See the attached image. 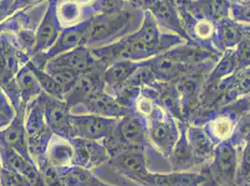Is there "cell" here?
I'll use <instances>...</instances> for the list:
<instances>
[{
	"mask_svg": "<svg viewBox=\"0 0 250 186\" xmlns=\"http://www.w3.org/2000/svg\"><path fill=\"white\" fill-rule=\"evenodd\" d=\"M217 186V185H214V184H212V183H209V182H207V183H206V184H205V185H204V186Z\"/></svg>",
	"mask_w": 250,
	"mask_h": 186,
	"instance_id": "cell-53",
	"label": "cell"
},
{
	"mask_svg": "<svg viewBox=\"0 0 250 186\" xmlns=\"http://www.w3.org/2000/svg\"><path fill=\"white\" fill-rule=\"evenodd\" d=\"M46 123L53 134L69 139L70 131V107L64 102L42 93L40 96Z\"/></svg>",
	"mask_w": 250,
	"mask_h": 186,
	"instance_id": "cell-11",
	"label": "cell"
},
{
	"mask_svg": "<svg viewBox=\"0 0 250 186\" xmlns=\"http://www.w3.org/2000/svg\"><path fill=\"white\" fill-rule=\"evenodd\" d=\"M202 75L200 73H189L176 79V89L179 95L180 103L186 112L190 111L197 102Z\"/></svg>",
	"mask_w": 250,
	"mask_h": 186,
	"instance_id": "cell-22",
	"label": "cell"
},
{
	"mask_svg": "<svg viewBox=\"0 0 250 186\" xmlns=\"http://www.w3.org/2000/svg\"><path fill=\"white\" fill-rule=\"evenodd\" d=\"M69 140L73 145V166L92 171L108 162L110 156L102 142L81 138H71Z\"/></svg>",
	"mask_w": 250,
	"mask_h": 186,
	"instance_id": "cell-10",
	"label": "cell"
},
{
	"mask_svg": "<svg viewBox=\"0 0 250 186\" xmlns=\"http://www.w3.org/2000/svg\"><path fill=\"white\" fill-rule=\"evenodd\" d=\"M58 172L64 186H92L96 178L91 170L77 166Z\"/></svg>",
	"mask_w": 250,
	"mask_h": 186,
	"instance_id": "cell-29",
	"label": "cell"
},
{
	"mask_svg": "<svg viewBox=\"0 0 250 186\" xmlns=\"http://www.w3.org/2000/svg\"><path fill=\"white\" fill-rule=\"evenodd\" d=\"M142 11L131 6L121 11L95 14L89 19L84 45L91 49L103 47L136 32L144 18Z\"/></svg>",
	"mask_w": 250,
	"mask_h": 186,
	"instance_id": "cell-2",
	"label": "cell"
},
{
	"mask_svg": "<svg viewBox=\"0 0 250 186\" xmlns=\"http://www.w3.org/2000/svg\"><path fill=\"white\" fill-rule=\"evenodd\" d=\"M160 0H129V3L137 10L146 11L152 9Z\"/></svg>",
	"mask_w": 250,
	"mask_h": 186,
	"instance_id": "cell-46",
	"label": "cell"
},
{
	"mask_svg": "<svg viewBox=\"0 0 250 186\" xmlns=\"http://www.w3.org/2000/svg\"><path fill=\"white\" fill-rule=\"evenodd\" d=\"M57 0H49L48 7L36 29L35 54L46 52L51 49L62 30L56 15Z\"/></svg>",
	"mask_w": 250,
	"mask_h": 186,
	"instance_id": "cell-16",
	"label": "cell"
},
{
	"mask_svg": "<svg viewBox=\"0 0 250 186\" xmlns=\"http://www.w3.org/2000/svg\"><path fill=\"white\" fill-rule=\"evenodd\" d=\"M0 111L10 118H13L15 115V109L13 108L10 99L8 98L7 94L4 90L0 87Z\"/></svg>",
	"mask_w": 250,
	"mask_h": 186,
	"instance_id": "cell-42",
	"label": "cell"
},
{
	"mask_svg": "<svg viewBox=\"0 0 250 186\" xmlns=\"http://www.w3.org/2000/svg\"><path fill=\"white\" fill-rule=\"evenodd\" d=\"M28 64L40 83L43 93L54 98L64 100V96H65L64 91L62 90V87L55 81V79L49 73L47 72L45 69H41L37 67L31 61L28 62Z\"/></svg>",
	"mask_w": 250,
	"mask_h": 186,
	"instance_id": "cell-30",
	"label": "cell"
},
{
	"mask_svg": "<svg viewBox=\"0 0 250 186\" xmlns=\"http://www.w3.org/2000/svg\"><path fill=\"white\" fill-rule=\"evenodd\" d=\"M15 84L20 94L21 102L27 104L41 96L43 91L29 64H25L15 76Z\"/></svg>",
	"mask_w": 250,
	"mask_h": 186,
	"instance_id": "cell-24",
	"label": "cell"
},
{
	"mask_svg": "<svg viewBox=\"0 0 250 186\" xmlns=\"http://www.w3.org/2000/svg\"><path fill=\"white\" fill-rule=\"evenodd\" d=\"M237 130L244 140L246 139L247 142L250 141V113L244 114L240 119Z\"/></svg>",
	"mask_w": 250,
	"mask_h": 186,
	"instance_id": "cell-45",
	"label": "cell"
},
{
	"mask_svg": "<svg viewBox=\"0 0 250 186\" xmlns=\"http://www.w3.org/2000/svg\"><path fill=\"white\" fill-rule=\"evenodd\" d=\"M0 186H29L26 181L18 173L1 167L0 168Z\"/></svg>",
	"mask_w": 250,
	"mask_h": 186,
	"instance_id": "cell-38",
	"label": "cell"
},
{
	"mask_svg": "<svg viewBox=\"0 0 250 186\" xmlns=\"http://www.w3.org/2000/svg\"><path fill=\"white\" fill-rule=\"evenodd\" d=\"M105 69L106 66L101 64L90 72L80 74L73 88L64 96V102L70 108L83 104L97 93L104 92V73Z\"/></svg>",
	"mask_w": 250,
	"mask_h": 186,
	"instance_id": "cell-9",
	"label": "cell"
},
{
	"mask_svg": "<svg viewBox=\"0 0 250 186\" xmlns=\"http://www.w3.org/2000/svg\"><path fill=\"white\" fill-rule=\"evenodd\" d=\"M238 3H239V4H243V5H245V4H250V0H238Z\"/></svg>",
	"mask_w": 250,
	"mask_h": 186,
	"instance_id": "cell-51",
	"label": "cell"
},
{
	"mask_svg": "<svg viewBox=\"0 0 250 186\" xmlns=\"http://www.w3.org/2000/svg\"><path fill=\"white\" fill-rule=\"evenodd\" d=\"M238 160L231 145H220L214 152V161L202 173L209 183L219 186H236Z\"/></svg>",
	"mask_w": 250,
	"mask_h": 186,
	"instance_id": "cell-6",
	"label": "cell"
},
{
	"mask_svg": "<svg viewBox=\"0 0 250 186\" xmlns=\"http://www.w3.org/2000/svg\"><path fill=\"white\" fill-rule=\"evenodd\" d=\"M106 165L126 181L139 186L149 172L144 150L130 151L112 156Z\"/></svg>",
	"mask_w": 250,
	"mask_h": 186,
	"instance_id": "cell-8",
	"label": "cell"
},
{
	"mask_svg": "<svg viewBox=\"0 0 250 186\" xmlns=\"http://www.w3.org/2000/svg\"><path fill=\"white\" fill-rule=\"evenodd\" d=\"M49 0H15L13 5V11L14 13H16L17 11L32 9L45 4Z\"/></svg>",
	"mask_w": 250,
	"mask_h": 186,
	"instance_id": "cell-43",
	"label": "cell"
},
{
	"mask_svg": "<svg viewBox=\"0 0 250 186\" xmlns=\"http://www.w3.org/2000/svg\"><path fill=\"white\" fill-rule=\"evenodd\" d=\"M44 69L49 73L55 79V81L62 87L65 94L73 88L75 83L81 74L74 70L65 68V67L46 65Z\"/></svg>",
	"mask_w": 250,
	"mask_h": 186,
	"instance_id": "cell-32",
	"label": "cell"
},
{
	"mask_svg": "<svg viewBox=\"0 0 250 186\" xmlns=\"http://www.w3.org/2000/svg\"><path fill=\"white\" fill-rule=\"evenodd\" d=\"M25 108L26 104L21 103L20 107L16 110L11 123L0 130V145L8 146L17 151L26 159L33 162L28 151V137L24 126Z\"/></svg>",
	"mask_w": 250,
	"mask_h": 186,
	"instance_id": "cell-14",
	"label": "cell"
},
{
	"mask_svg": "<svg viewBox=\"0 0 250 186\" xmlns=\"http://www.w3.org/2000/svg\"><path fill=\"white\" fill-rule=\"evenodd\" d=\"M229 12L234 21L250 22V4H231Z\"/></svg>",
	"mask_w": 250,
	"mask_h": 186,
	"instance_id": "cell-41",
	"label": "cell"
},
{
	"mask_svg": "<svg viewBox=\"0 0 250 186\" xmlns=\"http://www.w3.org/2000/svg\"><path fill=\"white\" fill-rule=\"evenodd\" d=\"M242 31L244 38L248 39L250 42V26H243L242 25Z\"/></svg>",
	"mask_w": 250,
	"mask_h": 186,
	"instance_id": "cell-50",
	"label": "cell"
},
{
	"mask_svg": "<svg viewBox=\"0 0 250 186\" xmlns=\"http://www.w3.org/2000/svg\"><path fill=\"white\" fill-rule=\"evenodd\" d=\"M12 119H13V118H10L9 116H7L6 114H3V113L0 111V130L4 129L5 127H7L8 125L10 124Z\"/></svg>",
	"mask_w": 250,
	"mask_h": 186,
	"instance_id": "cell-48",
	"label": "cell"
},
{
	"mask_svg": "<svg viewBox=\"0 0 250 186\" xmlns=\"http://www.w3.org/2000/svg\"><path fill=\"white\" fill-rule=\"evenodd\" d=\"M70 112L71 114H95L117 119L131 113L128 108L120 104L115 97L105 93V91L97 93L83 104L71 107Z\"/></svg>",
	"mask_w": 250,
	"mask_h": 186,
	"instance_id": "cell-12",
	"label": "cell"
},
{
	"mask_svg": "<svg viewBox=\"0 0 250 186\" xmlns=\"http://www.w3.org/2000/svg\"><path fill=\"white\" fill-rule=\"evenodd\" d=\"M147 138L162 155L169 156L178 140V131L171 119L156 116L149 119Z\"/></svg>",
	"mask_w": 250,
	"mask_h": 186,
	"instance_id": "cell-15",
	"label": "cell"
},
{
	"mask_svg": "<svg viewBox=\"0 0 250 186\" xmlns=\"http://www.w3.org/2000/svg\"><path fill=\"white\" fill-rule=\"evenodd\" d=\"M14 39L21 52L27 54L30 58L35 55L36 31L21 29L14 34Z\"/></svg>",
	"mask_w": 250,
	"mask_h": 186,
	"instance_id": "cell-33",
	"label": "cell"
},
{
	"mask_svg": "<svg viewBox=\"0 0 250 186\" xmlns=\"http://www.w3.org/2000/svg\"><path fill=\"white\" fill-rule=\"evenodd\" d=\"M192 33L198 37L199 38L207 39L214 36L215 34V26L214 22L205 20V19H196L192 26L190 27Z\"/></svg>",
	"mask_w": 250,
	"mask_h": 186,
	"instance_id": "cell-37",
	"label": "cell"
},
{
	"mask_svg": "<svg viewBox=\"0 0 250 186\" xmlns=\"http://www.w3.org/2000/svg\"><path fill=\"white\" fill-rule=\"evenodd\" d=\"M153 15L155 21L167 28L177 32L181 36L188 37L184 30L180 18L178 16L177 9L172 0L159 1L156 5L149 11Z\"/></svg>",
	"mask_w": 250,
	"mask_h": 186,
	"instance_id": "cell-23",
	"label": "cell"
},
{
	"mask_svg": "<svg viewBox=\"0 0 250 186\" xmlns=\"http://www.w3.org/2000/svg\"><path fill=\"white\" fill-rule=\"evenodd\" d=\"M235 81L232 84V92L239 94L250 93V70H245L236 75Z\"/></svg>",
	"mask_w": 250,
	"mask_h": 186,
	"instance_id": "cell-40",
	"label": "cell"
},
{
	"mask_svg": "<svg viewBox=\"0 0 250 186\" xmlns=\"http://www.w3.org/2000/svg\"><path fill=\"white\" fill-rule=\"evenodd\" d=\"M56 15L62 28L75 26L91 18L89 11L73 0H57Z\"/></svg>",
	"mask_w": 250,
	"mask_h": 186,
	"instance_id": "cell-25",
	"label": "cell"
},
{
	"mask_svg": "<svg viewBox=\"0 0 250 186\" xmlns=\"http://www.w3.org/2000/svg\"><path fill=\"white\" fill-rule=\"evenodd\" d=\"M236 186H250V141L247 142L238 164Z\"/></svg>",
	"mask_w": 250,
	"mask_h": 186,
	"instance_id": "cell-34",
	"label": "cell"
},
{
	"mask_svg": "<svg viewBox=\"0 0 250 186\" xmlns=\"http://www.w3.org/2000/svg\"><path fill=\"white\" fill-rule=\"evenodd\" d=\"M14 1L15 0H0V23L7 21L14 14Z\"/></svg>",
	"mask_w": 250,
	"mask_h": 186,
	"instance_id": "cell-44",
	"label": "cell"
},
{
	"mask_svg": "<svg viewBox=\"0 0 250 186\" xmlns=\"http://www.w3.org/2000/svg\"><path fill=\"white\" fill-rule=\"evenodd\" d=\"M126 1H128V2H129V0H126Z\"/></svg>",
	"mask_w": 250,
	"mask_h": 186,
	"instance_id": "cell-56",
	"label": "cell"
},
{
	"mask_svg": "<svg viewBox=\"0 0 250 186\" xmlns=\"http://www.w3.org/2000/svg\"><path fill=\"white\" fill-rule=\"evenodd\" d=\"M0 160L2 167L21 175L29 186H46L39 167L17 151L0 145Z\"/></svg>",
	"mask_w": 250,
	"mask_h": 186,
	"instance_id": "cell-13",
	"label": "cell"
},
{
	"mask_svg": "<svg viewBox=\"0 0 250 186\" xmlns=\"http://www.w3.org/2000/svg\"><path fill=\"white\" fill-rule=\"evenodd\" d=\"M187 136L197 164L207 161L214 155V144L204 130L197 128H190Z\"/></svg>",
	"mask_w": 250,
	"mask_h": 186,
	"instance_id": "cell-28",
	"label": "cell"
},
{
	"mask_svg": "<svg viewBox=\"0 0 250 186\" xmlns=\"http://www.w3.org/2000/svg\"><path fill=\"white\" fill-rule=\"evenodd\" d=\"M73 145L68 138L52 134L46 151V162L58 171L73 166Z\"/></svg>",
	"mask_w": 250,
	"mask_h": 186,
	"instance_id": "cell-18",
	"label": "cell"
},
{
	"mask_svg": "<svg viewBox=\"0 0 250 186\" xmlns=\"http://www.w3.org/2000/svg\"><path fill=\"white\" fill-rule=\"evenodd\" d=\"M2 167V165H1V160H0V168Z\"/></svg>",
	"mask_w": 250,
	"mask_h": 186,
	"instance_id": "cell-54",
	"label": "cell"
},
{
	"mask_svg": "<svg viewBox=\"0 0 250 186\" xmlns=\"http://www.w3.org/2000/svg\"><path fill=\"white\" fill-rule=\"evenodd\" d=\"M218 27L221 41L227 47L239 44L244 38L242 25L236 23L234 21L229 20V18L218 22Z\"/></svg>",
	"mask_w": 250,
	"mask_h": 186,
	"instance_id": "cell-31",
	"label": "cell"
},
{
	"mask_svg": "<svg viewBox=\"0 0 250 186\" xmlns=\"http://www.w3.org/2000/svg\"><path fill=\"white\" fill-rule=\"evenodd\" d=\"M230 5L229 0H193L190 11L196 19L218 23L229 18Z\"/></svg>",
	"mask_w": 250,
	"mask_h": 186,
	"instance_id": "cell-21",
	"label": "cell"
},
{
	"mask_svg": "<svg viewBox=\"0 0 250 186\" xmlns=\"http://www.w3.org/2000/svg\"><path fill=\"white\" fill-rule=\"evenodd\" d=\"M24 126L28 138L52 131L46 123L40 96L26 104Z\"/></svg>",
	"mask_w": 250,
	"mask_h": 186,
	"instance_id": "cell-26",
	"label": "cell"
},
{
	"mask_svg": "<svg viewBox=\"0 0 250 186\" xmlns=\"http://www.w3.org/2000/svg\"><path fill=\"white\" fill-rule=\"evenodd\" d=\"M165 38L160 35L153 15L146 11L142 23L136 32L112 44L94 48L92 52L94 57L106 66L122 60L138 62L162 51V41Z\"/></svg>",
	"mask_w": 250,
	"mask_h": 186,
	"instance_id": "cell-1",
	"label": "cell"
},
{
	"mask_svg": "<svg viewBox=\"0 0 250 186\" xmlns=\"http://www.w3.org/2000/svg\"><path fill=\"white\" fill-rule=\"evenodd\" d=\"M101 64L104 63L97 60L93 54L92 49L85 45L80 46L70 52L61 54L48 61L46 63V65L65 67L74 70L81 74L84 73L90 72L100 66Z\"/></svg>",
	"mask_w": 250,
	"mask_h": 186,
	"instance_id": "cell-17",
	"label": "cell"
},
{
	"mask_svg": "<svg viewBox=\"0 0 250 186\" xmlns=\"http://www.w3.org/2000/svg\"><path fill=\"white\" fill-rule=\"evenodd\" d=\"M74 2H76L77 4H79L80 6H82L86 11H89L91 17L94 16L93 14V8L95 5L96 0H73Z\"/></svg>",
	"mask_w": 250,
	"mask_h": 186,
	"instance_id": "cell-47",
	"label": "cell"
},
{
	"mask_svg": "<svg viewBox=\"0 0 250 186\" xmlns=\"http://www.w3.org/2000/svg\"><path fill=\"white\" fill-rule=\"evenodd\" d=\"M208 181L204 173L178 172L174 173H151L150 171L141 182L140 186H202Z\"/></svg>",
	"mask_w": 250,
	"mask_h": 186,
	"instance_id": "cell-19",
	"label": "cell"
},
{
	"mask_svg": "<svg viewBox=\"0 0 250 186\" xmlns=\"http://www.w3.org/2000/svg\"><path fill=\"white\" fill-rule=\"evenodd\" d=\"M213 135L219 140H227L233 131V122L228 116H219L211 125Z\"/></svg>",
	"mask_w": 250,
	"mask_h": 186,
	"instance_id": "cell-35",
	"label": "cell"
},
{
	"mask_svg": "<svg viewBox=\"0 0 250 186\" xmlns=\"http://www.w3.org/2000/svg\"><path fill=\"white\" fill-rule=\"evenodd\" d=\"M69 121V139L81 138L99 142L112 134L118 123L117 118L89 114H71Z\"/></svg>",
	"mask_w": 250,
	"mask_h": 186,
	"instance_id": "cell-5",
	"label": "cell"
},
{
	"mask_svg": "<svg viewBox=\"0 0 250 186\" xmlns=\"http://www.w3.org/2000/svg\"><path fill=\"white\" fill-rule=\"evenodd\" d=\"M209 55H211L209 51L198 48H185L184 50L167 52L145 63L152 69L156 78L176 80L184 74L192 73L190 71L191 66L194 67Z\"/></svg>",
	"mask_w": 250,
	"mask_h": 186,
	"instance_id": "cell-4",
	"label": "cell"
},
{
	"mask_svg": "<svg viewBox=\"0 0 250 186\" xmlns=\"http://www.w3.org/2000/svg\"><path fill=\"white\" fill-rule=\"evenodd\" d=\"M92 186H113V185H110V184H108V183H105L104 181H102V180H100V179H98L97 177L95 178V180H94V183H93V185Z\"/></svg>",
	"mask_w": 250,
	"mask_h": 186,
	"instance_id": "cell-49",
	"label": "cell"
},
{
	"mask_svg": "<svg viewBox=\"0 0 250 186\" xmlns=\"http://www.w3.org/2000/svg\"><path fill=\"white\" fill-rule=\"evenodd\" d=\"M169 158L174 171H186L193 166L198 165L191 147L188 144L186 131H183L182 137L177 140Z\"/></svg>",
	"mask_w": 250,
	"mask_h": 186,
	"instance_id": "cell-27",
	"label": "cell"
},
{
	"mask_svg": "<svg viewBox=\"0 0 250 186\" xmlns=\"http://www.w3.org/2000/svg\"><path fill=\"white\" fill-rule=\"evenodd\" d=\"M131 6L132 5L126 0H96L93 8V14L95 15L98 13H108L121 11Z\"/></svg>",
	"mask_w": 250,
	"mask_h": 186,
	"instance_id": "cell-36",
	"label": "cell"
},
{
	"mask_svg": "<svg viewBox=\"0 0 250 186\" xmlns=\"http://www.w3.org/2000/svg\"><path fill=\"white\" fill-rule=\"evenodd\" d=\"M30 60L31 58L18 48L14 34L4 31L0 34V87L7 94L15 111L21 104L15 76Z\"/></svg>",
	"mask_w": 250,
	"mask_h": 186,
	"instance_id": "cell-3",
	"label": "cell"
},
{
	"mask_svg": "<svg viewBox=\"0 0 250 186\" xmlns=\"http://www.w3.org/2000/svg\"><path fill=\"white\" fill-rule=\"evenodd\" d=\"M140 62L129 60L117 61L109 64L104 73V91L113 97L119 93L137 69Z\"/></svg>",
	"mask_w": 250,
	"mask_h": 186,
	"instance_id": "cell-20",
	"label": "cell"
},
{
	"mask_svg": "<svg viewBox=\"0 0 250 186\" xmlns=\"http://www.w3.org/2000/svg\"><path fill=\"white\" fill-rule=\"evenodd\" d=\"M237 65L242 68H246L250 65V42L243 38L238 45V49L235 52Z\"/></svg>",
	"mask_w": 250,
	"mask_h": 186,
	"instance_id": "cell-39",
	"label": "cell"
},
{
	"mask_svg": "<svg viewBox=\"0 0 250 186\" xmlns=\"http://www.w3.org/2000/svg\"><path fill=\"white\" fill-rule=\"evenodd\" d=\"M160 1H164V0H160Z\"/></svg>",
	"mask_w": 250,
	"mask_h": 186,
	"instance_id": "cell-55",
	"label": "cell"
},
{
	"mask_svg": "<svg viewBox=\"0 0 250 186\" xmlns=\"http://www.w3.org/2000/svg\"><path fill=\"white\" fill-rule=\"evenodd\" d=\"M88 26L89 20L83 21L75 26L62 28L58 38L54 42L51 49L46 52L35 54L30 61L37 67L44 69L48 61L84 45Z\"/></svg>",
	"mask_w": 250,
	"mask_h": 186,
	"instance_id": "cell-7",
	"label": "cell"
},
{
	"mask_svg": "<svg viewBox=\"0 0 250 186\" xmlns=\"http://www.w3.org/2000/svg\"><path fill=\"white\" fill-rule=\"evenodd\" d=\"M4 28H5V21L2 22V23H0V34L4 31Z\"/></svg>",
	"mask_w": 250,
	"mask_h": 186,
	"instance_id": "cell-52",
	"label": "cell"
}]
</instances>
